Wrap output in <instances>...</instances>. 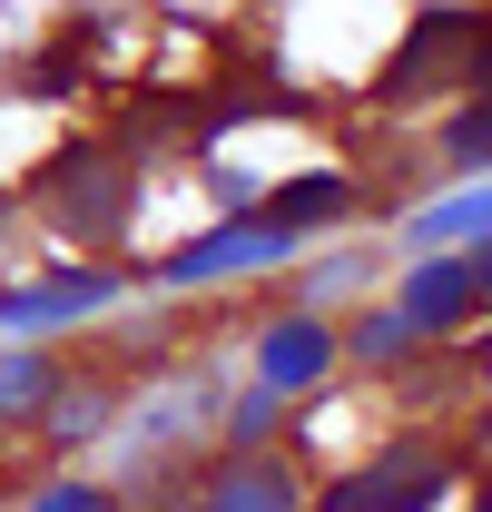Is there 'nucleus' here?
<instances>
[{"label":"nucleus","mask_w":492,"mask_h":512,"mask_svg":"<svg viewBox=\"0 0 492 512\" xmlns=\"http://www.w3.org/2000/svg\"><path fill=\"white\" fill-rule=\"evenodd\" d=\"M492 227V178L473 197H443V207H424V217H414V237H483Z\"/></svg>","instance_id":"9b49d317"},{"label":"nucleus","mask_w":492,"mask_h":512,"mask_svg":"<svg viewBox=\"0 0 492 512\" xmlns=\"http://www.w3.org/2000/svg\"><path fill=\"white\" fill-rule=\"evenodd\" d=\"M355 345H365V355H394V345H404V316H374L365 335H355Z\"/></svg>","instance_id":"2eb2a0df"},{"label":"nucleus","mask_w":492,"mask_h":512,"mask_svg":"<svg viewBox=\"0 0 492 512\" xmlns=\"http://www.w3.org/2000/svg\"><path fill=\"white\" fill-rule=\"evenodd\" d=\"M40 207H50V227L60 237H119L128 227V168L109 148H60L50 168H40Z\"/></svg>","instance_id":"f257e3e1"},{"label":"nucleus","mask_w":492,"mask_h":512,"mask_svg":"<svg viewBox=\"0 0 492 512\" xmlns=\"http://www.w3.org/2000/svg\"><path fill=\"white\" fill-rule=\"evenodd\" d=\"M433 503H443V463L424 444H394V453H374L365 473L335 483V512H433Z\"/></svg>","instance_id":"f03ea898"},{"label":"nucleus","mask_w":492,"mask_h":512,"mask_svg":"<svg viewBox=\"0 0 492 512\" xmlns=\"http://www.w3.org/2000/svg\"><path fill=\"white\" fill-rule=\"evenodd\" d=\"M463 306H473V266H453V256L424 266V276L404 286V325H453Z\"/></svg>","instance_id":"6e6552de"},{"label":"nucleus","mask_w":492,"mask_h":512,"mask_svg":"<svg viewBox=\"0 0 492 512\" xmlns=\"http://www.w3.org/2000/svg\"><path fill=\"white\" fill-rule=\"evenodd\" d=\"M207 512H296V473L286 463H237L207 483Z\"/></svg>","instance_id":"423d86ee"},{"label":"nucleus","mask_w":492,"mask_h":512,"mask_svg":"<svg viewBox=\"0 0 492 512\" xmlns=\"http://www.w3.org/2000/svg\"><path fill=\"white\" fill-rule=\"evenodd\" d=\"M50 434H99V394H69V404H60V424H50Z\"/></svg>","instance_id":"4468645a"},{"label":"nucleus","mask_w":492,"mask_h":512,"mask_svg":"<svg viewBox=\"0 0 492 512\" xmlns=\"http://www.w3.org/2000/svg\"><path fill=\"white\" fill-rule=\"evenodd\" d=\"M266 256H286V237L256 217V227H227V237H197L168 276H178V286H207V276H246V266H266Z\"/></svg>","instance_id":"7ed1b4c3"},{"label":"nucleus","mask_w":492,"mask_h":512,"mask_svg":"<svg viewBox=\"0 0 492 512\" xmlns=\"http://www.w3.org/2000/svg\"><path fill=\"white\" fill-rule=\"evenodd\" d=\"M40 512H109V503H99L89 483H50V493H40Z\"/></svg>","instance_id":"ddd939ff"},{"label":"nucleus","mask_w":492,"mask_h":512,"mask_svg":"<svg viewBox=\"0 0 492 512\" xmlns=\"http://www.w3.org/2000/svg\"><path fill=\"white\" fill-rule=\"evenodd\" d=\"M325 355H335V335L315 316H286L276 335H266V394H296V384L325 375Z\"/></svg>","instance_id":"20e7f679"},{"label":"nucleus","mask_w":492,"mask_h":512,"mask_svg":"<svg viewBox=\"0 0 492 512\" xmlns=\"http://www.w3.org/2000/svg\"><path fill=\"white\" fill-rule=\"evenodd\" d=\"M207 404H217V384H207V375H187L178 394H158V404L138 414V434H128L119 453H158V444H178V434L197 424V414H207Z\"/></svg>","instance_id":"0eeeda50"},{"label":"nucleus","mask_w":492,"mask_h":512,"mask_svg":"<svg viewBox=\"0 0 492 512\" xmlns=\"http://www.w3.org/2000/svg\"><path fill=\"white\" fill-rule=\"evenodd\" d=\"M89 306H109V276H50V286H20L0 325H60V316H89Z\"/></svg>","instance_id":"39448f33"},{"label":"nucleus","mask_w":492,"mask_h":512,"mask_svg":"<svg viewBox=\"0 0 492 512\" xmlns=\"http://www.w3.org/2000/svg\"><path fill=\"white\" fill-rule=\"evenodd\" d=\"M473 89L492 99V20H473Z\"/></svg>","instance_id":"dca6fc26"},{"label":"nucleus","mask_w":492,"mask_h":512,"mask_svg":"<svg viewBox=\"0 0 492 512\" xmlns=\"http://www.w3.org/2000/svg\"><path fill=\"white\" fill-rule=\"evenodd\" d=\"M443 148H453V158H492V109L453 119V128H443Z\"/></svg>","instance_id":"f8f14e48"},{"label":"nucleus","mask_w":492,"mask_h":512,"mask_svg":"<svg viewBox=\"0 0 492 512\" xmlns=\"http://www.w3.org/2000/svg\"><path fill=\"white\" fill-rule=\"evenodd\" d=\"M50 394H60L50 355H0V414H50Z\"/></svg>","instance_id":"9d476101"},{"label":"nucleus","mask_w":492,"mask_h":512,"mask_svg":"<svg viewBox=\"0 0 492 512\" xmlns=\"http://www.w3.org/2000/svg\"><path fill=\"white\" fill-rule=\"evenodd\" d=\"M335 207H345V178H325V168H315V178H296V188L266 197V227H276V237H296L306 217H335Z\"/></svg>","instance_id":"1a4fd4ad"},{"label":"nucleus","mask_w":492,"mask_h":512,"mask_svg":"<svg viewBox=\"0 0 492 512\" xmlns=\"http://www.w3.org/2000/svg\"><path fill=\"white\" fill-rule=\"evenodd\" d=\"M473 286H492V237H483V256H473Z\"/></svg>","instance_id":"f3484780"}]
</instances>
